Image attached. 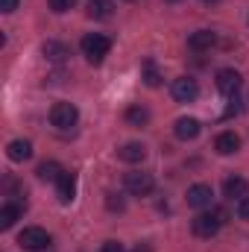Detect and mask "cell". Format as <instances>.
Instances as JSON below:
<instances>
[{
    "label": "cell",
    "mask_w": 249,
    "mask_h": 252,
    "mask_svg": "<svg viewBox=\"0 0 249 252\" xmlns=\"http://www.w3.org/2000/svg\"><path fill=\"white\" fill-rule=\"evenodd\" d=\"M85 12H88V18H94V21H109L112 12H115V6H112V0H91V3L85 6Z\"/></svg>",
    "instance_id": "obj_15"
},
{
    "label": "cell",
    "mask_w": 249,
    "mask_h": 252,
    "mask_svg": "<svg viewBox=\"0 0 249 252\" xmlns=\"http://www.w3.org/2000/svg\"><path fill=\"white\" fill-rule=\"evenodd\" d=\"M124 188L132 196H147V193H153V176L144 173V170H132V173L124 176Z\"/></svg>",
    "instance_id": "obj_5"
},
{
    "label": "cell",
    "mask_w": 249,
    "mask_h": 252,
    "mask_svg": "<svg viewBox=\"0 0 249 252\" xmlns=\"http://www.w3.org/2000/svg\"><path fill=\"white\" fill-rule=\"evenodd\" d=\"M15 9H18V0H0V12L9 15V12H15Z\"/></svg>",
    "instance_id": "obj_26"
},
{
    "label": "cell",
    "mask_w": 249,
    "mask_h": 252,
    "mask_svg": "<svg viewBox=\"0 0 249 252\" xmlns=\"http://www.w3.org/2000/svg\"><path fill=\"white\" fill-rule=\"evenodd\" d=\"M217 88L223 91V94H238V88H241V73L238 70H232V67H223V70H217Z\"/></svg>",
    "instance_id": "obj_10"
},
{
    "label": "cell",
    "mask_w": 249,
    "mask_h": 252,
    "mask_svg": "<svg viewBox=\"0 0 249 252\" xmlns=\"http://www.w3.org/2000/svg\"><path fill=\"white\" fill-rule=\"evenodd\" d=\"M144 82H147L150 88L161 85V73L156 70V64H153V62H144Z\"/></svg>",
    "instance_id": "obj_21"
},
{
    "label": "cell",
    "mask_w": 249,
    "mask_h": 252,
    "mask_svg": "<svg viewBox=\"0 0 249 252\" xmlns=\"http://www.w3.org/2000/svg\"><path fill=\"white\" fill-rule=\"evenodd\" d=\"M44 56H47L50 62H64V59L70 56V47L62 44V41H47V44H44Z\"/></svg>",
    "instance_id": "obj_18"
},
{
    "label": "cell",
    "mask_w": 249,
    "mask_h": 252,
    "mask_svg": "<svg viewBox=\"0 0 249 252\" xmlns=\"http://www.w3.org/2000/svg\"><path fill=\"white\" fill-rule=\"evenodd\" d=\"M100 252H124V244H118V241H106Z\"/></svg>",
    "instance_id": "obj_25"
},
{
    "label": "cell",
    "mask_w": 249,
    "mask_h": 252,
    "mask_svg": "<svg viewBox=\"0 0 249 252\" xmlns=\"http://www.w3.org/2000/svg\"><path fill=\"white\" fill-rule=\"evenodd\" d=\"M76 121H79V112L73 103H56L50 109V124L56 129H70V126H76Z\"/></svg>",
    "instance_id": "obj_4"
},
{
    "label": "cell",
    "mask_w": 249,
    "mask_h": 252,
    "mask_svg": "<svg viewBox=\"0 0 249 252\" xmlns=\"http://www.w3.org/2000/svg\"><path fill=\"white\" fill-rule=\"evenodd\" d=\"M223 223H226V211L217 208V211H211V214H196V217L190 220V229H193L196 238H214Z\"/></svg>",
    "instance_id": "obj_2"
},
{
    "label": "cell",
    "mask_w": 249,
    "mask_h": 252,
    "mask_svg": "<svg viewBox=\"0 0 249 252\" xmlns=\"http://www.w3.org/2000/svg\"><path fill=\"white\" fill-rule=\"evenodd\" d=\"M238 217L241 220H249V193L244 199H238Z\"/></svg>",
    "instance_id": "obj_24"
},
{
    "label": "cell",
    "mask_w": 249,
    "mask_h": 252,
    "mask_svg": "<svg viewBox=\"0 0 249 252\" xmlns=\"http://www.w3.org/2000/svg\"><path fill=\"white\" fill-rule=\"evenodd\" d=\"M126 121L132 126H144L150 121V112H147L144 106H129V109H126Z\"/></svg>",
    "instance_id": "obj_20"
},
{
    "label": "cell",
    "mask_w": 249,
    "mask_h": 252,
    "mask_svg": "<svg viewBox=\"0 0 249 252\" xmlns=\"http://www.w3.org/2000/svg\"><path fill=\"white\" fill-rule=\"evenodd\" d=\"M214 44H217V32H211V30H196V32H190V35H187V47H190V50H196V53L211 50Z\"/></svg>",
    "instance_id": "obj_9"
},
{
    "label": "cell",
    "mask_w": 249,
    "mask_h": 252,
    "mask_svg": "<svg viewBox=\"0 0 249 252\" xmlns=\"http://www.w3.org/2000/svg\"><path fill=\"white\" fill-rule=\"evenodd\" d=\"M167 3H179V0H167Z\"/></svg>",
    "instance_id": "obj_28"
},
{
    "label": "cell",
    "mask_w": 249,
    "mask_h": 252,
    "mask_svg": "<svg viewBox=\"0 0 249 252\" xmlns=\"http://www.w3.org/2000/svg\"><path fill=\"white\" fill-rule=\"evenodd\" d=\"M214 150H217L220 156L238 153V150H241V135H238V132H220L217 141H214Z\"/></svg>",
    "instance_id": "obj_11"
},
{
    "label": "cell",
    "mask_w": 249,
    "mask_h": 252,
    "mask_svg": "<svg viewBox=\"0 0 249 252\" xmlns=\"http://www.w3.org/2000/svg\"><path fill=\"white\" fill-rule=\"evenodd\" d=\"M132 252H153V250H150V247H135Z\"/></svg>",
    "instance_id": "obj_27"
},
{
    "label": "cell",
    "mask_w": 249,
    "mask_h": 252,
    "mask_svg": "<svg viewBox=\"0 0 249 252\" xmlns=\"http://www.w3.org/2000/svg\"><path fill=\"white\" fill-rule=\"evenodd\" d=\"M35 173H38V179H41V182H59V176H62L64 170L56 164V161H41Z\"/></svg>",
    "instance_id": "obj_19"
},
{
    "label": "cell",
    "mask_w": 249,
    "mask_h": 252,
    "mask_svg": "<svg viewBox=\"0 0 249 252\" xmlns=\"http://www.w3.org/2000/svg\"><path fill=\"white\" fill-rule=\"evenodd\" d=\"M247 190H249V185H247V179H241V176H229V179L223 182V193H226L229 199H244Z\"/></svg>",
    "instance_id": "obj_16"
},
{
    "label": "cell",
    "mask_w": 249,
    "mask_h": 252,
    "mask_svg": "<svg viewBox=\"0 0 249 252\" xmlns=\"http://www.w3.org/2000/svg\"><path fill=\"white\" fill-rule=\"evenodd\" d=\"M211 202H214V190H211V185L196 182V185L187 188V205H190V208H208Z\"/></svg>",
    "instance_id": "obj_7"
},
{
    "label": "cell",
    "mask_w": 249,
    "mask_h": 252,
    "mask_svg": "<svg viewBox=\"0 0 249 252\" xmlns=\"http://www.w3.org/2000/svg\"><path fill=\"white\" fill-rule=\"evenodd\" d=\"M79 50H82V56H85L91 64H100L106 56H109L112 41H109L106 35H100V32H88V35L79 41Z\"/></svg>",
    "instance_id": "obj_1"
},
{
    "label": "cell",
    "mask_w": 249,
    "mask_h": 252,
    "mask_svg": "<svg viewBox=\"0 0 249 252\" xmlns=\"http://www.w3.org/2000/svg\"><path fill=\"white\" fill-rule=\"evenodd\" d=\"M76 6V0H50V9L53 12H67V9H73Z\"/></svg>",
    "instance_id": "obj_23"
},
{
    "label": "cell",
    "mask_w": 249,
    "mask_h": 252,
    "mask_svg": "<svg viewBox=\"0 0 249 252\" xmlns=\"http://www.w3.org/2000/svg\"><path fill=\"white\" fill-rule=\"evenodd\" d=\"M170 94H173L176 103H193L196 94H199V85H196V79H190V76H179V79H173Z\"/></svg>",
    "instance_id": "obj_6"
},
{
    "label": "cell",
    "mask_w": 249,
    "mask_h": 252,
    "mask_svg": "<svg viewBox=\"0 0 249 252\" xmlns=\"http://www.w3.org/2000/svg\"><path fill=\"white\" fill-rule=\"evenodd\" d=\"M56 196H59L62 205L73 202V196H76V173L64 170L62 176H59V182H56Z\"/></svg>",
    "instance_id": "obj_8"
},
{
    "label": "cell",
    "mask_w": 249,
    "mask_h": 252,
    "mask_svg": "<svg viewBox=\"0 0 249 252\" xmlns=\"http://www.w3.org/2000/svg\"><path fill=\"white\" fill-rule=\"evenodd\" d=\"M6 156H9L12 161H27V158L32 156V144H30V141H24V138H18V141H9V147H6Z\"/></svg>",
    "instance_id": "obj_14"
},
{
    "label": "cell",
    "mask_w": 249,
    "mask_h": 252,
    "mask_svg": "<svg viewBox=\"0 0 249 252\" xmlns=\"http://www.w3.org/2000/svg\"><path fill=\"white\" fill-rule=\"evenodd\" d=\"M199 129H202V126H199L196 118H179L176 126H173V132H176L179 141H193V138L199 135Z\"/></svg>",
    "instance_id": "obj_12"
},
{
    "label": "cell",
    "mask_w": 249,
    "mask_h": 252,
    "mask_svg": "<svg viewBox=\"0 0 249 252\" xmlns=\"http://www.w3.org/2000/svg\"><path fill=\"white\" fill-rule=\"evenodd\" d=\"M21 211H24V208H21L18 202H6V205L0 208V229H12L15 220L21 217Z\"/></svg>",
    "instance_id": "obj_17"
},
{
    "label": "cell",
    "mask_w": 249,
    "mask_h": 252,
    "mask_svg": "<svg viewBox=\"0 0 249 252\" xmlns=\"http://www.w3.org/2000/svg\"><path fill=\"white\" fill-rule=\"evenodd\" d=\"M18 244H21L24 250H30V252H38V250H47V247L53 244V238H50L44 229L30 226V229H24V232L18 235Z\"/></svg>",
    "instance_id": "obj_3"
},
{
    "label": "cell",
    "mask_w": 249,
    "mask_h": 252,
    "mask_svg": "<svg viewBox=\"0 0 249 252\" xmlns=\"http://www.w3.org/2000/svg\"><path fill=\"white\" fill-rule=\"evenodd\" d=\"M205 3H214V0H205Z\"/></svg>",
    "instance_id": "obj_29"
},
{
    "label": "cell",
    "mask_w": 249,
    "mask_h": 252,
    "mask_svg": "<svg viewBox=\"0 0 249 252\" xmlns=\"http://www.w3.org/2000/svg\"><path fill=\"white\" fill-rule=\"evenodd\" d=\"M106 205H109V211H124V208H126V202L121 199V193H109Z\"/></svg>",
    "instance_id": "obj_22"
},
{
    "label": "cell",
    "mask_w": 249,
    "mask_h": 252,
    "mask_svg": "<svg viewBox=\"0 0 249 252\" xmlns=\"http://www.w3.org/2000/svg\"><path fill=\"white\" fill-rule=\"evenodd\" d=\"M118 158H121V161H129V164H138V161H144V158H147V147H144V144L129 141V144H124V147L118 150Z\"/></svg>",
    "instance_id": "obj_13"
}]
</instances>
